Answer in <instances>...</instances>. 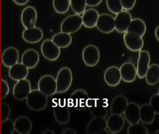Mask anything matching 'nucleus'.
Segmentation results:
<instances>
[{"label": "nucleus", "instance_id": "obj_1", "mask_svg": "<svg viewBox=\"0 0 159 134\" xmlns=\"http://www.w3.org/2000/svg\"><path fill=\"white\" fill-rule=\"evenodd\" d=\"M26 100L29 108L37 111L45 109L48 104V96L39 89L31 90Z\"/></svg>", "mask_w": 159, "mask_h": 134}, {"label": "nucleus", "instance_id": "obj_2", "mask_svg": "<svg viewBox=\"0 0 159 134\" xmlns=\"http://www.w3.org/2000/svg\"><path fill=\"white\" fill-rule=\"evenodd\" d=\"M72 72L68 67L61 68L57 76L56 81L57 84V93H64L70 88L72 84Z\"/></svg>", "mask_w": 159, "mask_h": 134}, {"label": "nucleus", "instance_id": "obj_3", "mask_svg": "<svg viewBox=\"0 0 159 134\" xmlns=\"http://www.w3.org/2000/svg\"><path fill=\"white\" fill-rule=\"evenodd\" d=\"M82 17L75 14L66 17L61 23L60 30L61 32L73 34L79 31L82 26Z\"/></svg>", "mask_w": 159, "mask_h": 134}, {"label": "nucleus", "instance_id": "obj_4", "mask_svg": "<svg viewBox=\"0 0 159 134\" xmlns=\"http://www.w3.org/2000/svg\"><path fill=\"white\" fill-rule=\"evenodd\" d=\"M89 96L87 92L83 89H79L74 91L70 95V98L68 100L70 107H74L78 110L86 109V103Z\"/></svg>", "mask_w": 159, "mask_h": 134}, {"label": "nucleus", "instance_id": "obj_5", "mask_svg": "<svg viewBox=\"0 0 159 134\" xmlns=\"http://www.w3.org/2000/svg\"><path fill=\"white\" fill-rule=\"evenodd\" d=\"M38 89L47 96H51L57 93L56 79L50 74L43 75L38 82Z\"/></svg>", "mask_w": 159, "mask_h": 134}, {"label": "nucleus", "instance_id": "obj_6", "mask_svg": "<svg viewBox=\"0 0 159 134\" xmlns=\"http://www.w3.org/2000/svg\"><path fill=\"white\" fill-rule=\"evenodd\" d=\"M82 59L86 66L94 67L98 63L100 60L99 49L94 45L86 46L83 50Z\"/></svg>", "mask_w": 159, "mask_h": 134}, {"label": "nucleus", "instance_id": "obj_7", "mask_svg": "<svg viewBox=\"0 0 159 134\" xmlns=\"http://www.w3.org/2000/svg\"><path fill=\"white\" fill-rule=\"evenodd\" d=\"M41 50L44 57L51 61L57 60L60 56V48L51 39H46L43 42Z\"/></svg>", "mask_w": 159, "mask_h": 134}, {"label": "nucleus", "instance_id": "obj_8", "mask_svg": "<svg viewBox=\"0 0 159 134\" xmlns=\"http://www.w3.org/2000/svg\"><path fill=\"white\" fill-rule=\"evenodd\" d=\"M123 39L126 47L133 52L140 51L144 45L142 37L133 33L129 32L125 33Z\"/></svg>", "mask_w": 159, "mask_h": 134}, {"label": "nucleus", "instance_id": "obj_9", "mask_svg": "<svg viewBox=\"0 0 159 134\" xmlns=\"http://www.w3.org/2000/svg\"><path fill=\"white\" fill-rule=\"evenodd\" d=\"M31 91V84L26 78L17 81L13 87V96L17 100H23L26 99Z\"/></svg>", "mask_w": 159, "mask_h": 134}, {"label": "nucleus", "instance_id": "obj_10", "mask_svg": "<svg viewBox=\"0 0 159 134\" xmlns=\"http://www.w3.org/2000/svg\"><path fill=\"white\" fill-rule=\"evenodd\" d=\"M96 27L103 33H111L115 30V19L109 14L99 15Z\"/></svg>", "mask_w": 159, "mask_h": 134}, {"label": "nucleus", "instance_id": "obj_11", "mask_svg": "<svg viewBox=\"0 0 159 134\" xmlns=\"http://www.w3.org/2000/svg\"><path fill=\"white\" fill-rule=\"evenodd\" d=\"M139 57L137 65V76L139 79L145 77L146 72L148 69L150 62V56L147 50H140L139 51Z\"/></svg>", "mask_w": 159, "mask_h": 134}, {"label": "nucleus", "instance_id": "obj_12", "mask_svg": "<svg viewBox=\"0 0 159 134\" xmlns=\"http://www.w3.org/2000/svg\"><path fill=\"white\" fill-rule=\"evenodd\" d=\"M115 19V30L119 33L126 32L132 20V15L126 10L122 11L116 15Z\"/></svg>", "mask_w": 159, "mask_h": 134}, {"label": "nucleus", "instance_id": "obj_13", "mask_svg": "<svg viewBox=\"0 0 159 134\" xmlns=\"http://www.w3.org/2000/svg\"><path fill=\"white\" fill-rule=\"evenodd\" d=\"M38 14L37 10L33 7L27 6L24 8L21 14V21L25 29L35 27Z\"/></svg>", "mask_w": 159, "mask_h": 134}, {"label": "nucleus", "instance_id": "obj_14", "mask_svg": "<svg viewBox=\"0 0 159 134\" xmlns=\"http://www.w3.org/2000/svg\"><path fill=\"white\" fill-rule=\"evenodd\" d=\"M107 122L105 118L93 117L87 124L86 134H102L106 132Z\"/></svg>", "mask_w": 159, "mask_h": 134}, {"label": "nucleus", "instance_id": "obj_15", "mask_svg": "<svg viewBox=\"0 0 159 134\" xmlns=\"http://www.w3.org/2000/svg\"><path fill=\"white\" fill-rule=\"evenodd\" d=\"M121 80L127 83H131L135 80L137 76L136 68L134 63L125 62L123 63L120 69Z\"/></svg>", "mask_w": 159, "mask_h": 134}, {"label": "nucleus", "instance_id": "obj_16", "mask_svg": "<svg viewBox=\"0 0 159 134\" xmlns=\"http://www.w3.org/2000/svg\"><path fill=\"white\" fill-rule=\"evenodd\" d=\"M107 122V128L111 134L119 133L123 128L125 119L122 115L111 114L108 117Z\"/></svg>", "mask_w": 159, "mask_h": 134}, {"label": "nucleus", "instance_id": "obj_17", "mask_svg": "<svg viewBox=\"0 0 159 134\" xmlns=\"http://www.w3.org/2000/svg\"><path fill=\"white\" fill-rule=\"evenodd\" d=\"M104 80L107 85L110 87H116L121 80L120 69L116 66H111L105 71Z\"/></svg>", "mask_w": 159, "mask_h": 134}, {"label": "nucleus", "instance_id": "obj_18", "mask_svg": "<svg viewBox=\"0 0 159 134\" xmlns=\"http://www.w3.org/2000/svg\"><path fill=\"white\" fill-rule=\"evenodd\" d=\"M125 121L129 124L139 123V106L134 102L128 103L124 112Z\"/></svg>", "mask_w": 159, "mask_h": 134}, {"label": "nucleus", "instance_id": "obj_19", "mask_svg": "<svg viewBox=\"0 0 159 134\" xmlns=\"http://www.w3.org/2000/svg\"><path fill=\"white\" fill-rule=\"evenodd\" d=\"M43 31L40 28L35 27L25 29L22 33L24 41L30 43L39 42L43 38Z\"/></svg>", "mask_w": 159, "mask_h": 134}, {"label": "nucleus", "instance_id": "obj_20", "mask_svg": "<svg viewBox=\"0 0 159 134\" xmlns=\"http://www.w3.org/2000/svg\"><path fill=\"white\" fill-rule=\"evenodd\" d=\"M39 54L35 49L30 48L24 52L22 56V63L28 69L35 68L39 61Z\"/></svg>", "mask_w": 159, "mask_h": 134}, {"label": "nucleus", "instance_id": "obj_21", "mask_svg": "<svg viewBox=\"0 0 159 134\" xmlns=\"http://www.w3.org/2000/svg\"><path fill=\"white\" fill-rule=\"evenodd\" d=\"M19 53L16 47H10L6 48L2 54V60L5 67L10 68L17 63L19 60Z\"/></svg>", "mask_w": 159, "mask_h": 134}, {"label": "nucleus", "instance_id": "obj_22", "mask_svg": "<svg viewBox=\"0 0 159 134\" xmlns=\"http://www.w3.org/2000/svg\"><path fill=\"white\" fill-rule=\"evenodd\" d=\"M29 74V69L22 63H16L10 67L9 75L14 81H18L26 79Z\"/></svg>", "mask_w": 159, "mask_h": 134}, {"label": "nucleus", "instance_id": "obj_23", "mask_svg": "<svg viewBox=\"0 0 159 134\" xmlns=\"http://www.w3.org/2000/svg\"><path fill=\"white\" fill-rule=\"evenodd\" d=\"M128 103L126 97L122 95L116 96L112 99L111 104V114L122 115Z\"/></svg>", "mask_w": 159, "mask_h": 134}, {"label": "nucleus", "instance_id": "obj_24", "mask_svg": "<svg viewBox=\"0 0 159 134\" xmlns=\"http://www.w3.org/2000/svg\"><path fill=\"white\" fill-rule=\"evenodd\" d=\"M82 14V24L85 28L92 29L96 26L99 15L97 10L93 8H89Z\"/></svg>", "mask_w": 159, "mask_h": 134}, {"label": "nucleus", "instance_id": "obj_25", "mask_svg": "<svg viewBox=\"0 0 159 134\" xmlns=\"http://www.w3.org/2000/svg\"><path fill=\"white\" fill-rule=\"evenodd\" d=\"M15 131L18 134H29L32 129L31 120L26 116L17 117L14 122Z\"/></svg>", "mask_w": 159, "mask_h": 134}, {"label": "nucleus", "instance_id": "obj_26", "mask_svg": "<svg viewBox=\"0 0 159 134\" xmlns=\"http://www.w3.org/2000/svg\"><path fill=\"white\" fill-rule=\"evenodd\" d=\"M156 114L149 104H143L139 107V119L145 124L152 123L155 119Z\"/></svg>", "mask_w": 159, "mask_h": 134}, {"label": "nucleus", "instance_id": "obj_27", "mask_svg": "<svg viewBox=\"0 0 159 134\" xmlns=\"http://www.w3.org/2000/svg\"><path fill=\"white\" fill-rule=\"evenodd\" d=\"M54 116L55 119L59 124L67 123L70 119V111L66 106H57L54 108Z\"/></svg>", "mask_w": 159, "mask_h": 134}, {"label": "nucleus", "instance_id": "obj_28", "mask_svg": "<svg viewBox=\"0 0 159 134\" xmlns=\"http://www.w3.org/2000/svg\"><path fill=\"white\" fill-rule=\"evenodd\" d=\"M146 24L142 19L134 18L132 19L126 32L136 34L142 37L146 33Z\"/></svg>", "mask_w": 159, "mask_h": 134}, {"label": "nucleus", "instance_id": "obj_29", "mask_svg": "<svg viewBox=\"0 0 159 134\" xmlns=\"http://www.w3.org/2000/svg\"><path fill=\"white\" fill-rule=\"evenodd\" d=\"M144 78L149 85H154L158 83L159 81V65L154 63L149 66Z\"/></svg>", "mask_w": 159, "mask_h": 134}, {"label": "nucleus", "instance_id": "obj_30", "mask_svg": "<svg viewBox=\"0 0 159 134\" xmlns=\"http://www.w3.org/2000/svg\"><path fill=\"white\" fill-rule=\"evenodd\" d=\"M52 42L60 48L68 47L72 42V37L69 34L60 32L56 34L52 39Z\"/></svg>", "mask_w": 159, "mask_h": 134}, {"label": "nucleus", "instance_id": "obj_31", "mask_svg": "<svg viewBox=\"0 0 159 134\" xmlns=\"http://www.w3.org/2000/svg\"><path fill=\"white\" fill-rule=\"evenodd\" d=\"M88 109L93 117L105 118L108 114L107 106L103 104H99L98 99H95L94 101Z\"/></svg>", "mask_w": 159, "mask_h": 134}, {"label": "nucleus", "instance_id": "obj_32", "mask_svg": "<svg viewBox=\"0 0 159 134\" xmlns=\"http://www.w3.org/2000/svg\"><path fill=\"white\" fill-rule=\"evenodd\" d=\"M53 6L57 13L65 14L69 10L70 0H53Z\"/></svg>", "mask_w": 159, "mask_h": 134}, {"label": "nucleus", "instance_id": "obj_33", "mask_svg": "<svg viewBox=\"0 0 159 134\" xmlns=\"http://www.w3.org/2000/svg\"><path fill=\"white\" fill-rule=\"evenodd\" d=\"M86 0H70V7L74 13L80 15L86 10Z\"/></svg>", "mask_w": 159, "mask_h": 134}, {"label": "nucleus", "instance_id": "obj_34", "mask_svg": "<svg viewBox=\"0 0 159 134\" xmlns=\"http://www.w3.org/2000/svg\"><path fill=\"white\" fill-rule=\"evenodd\" d=\"M127 128L128 134H148V128L142 124L139 123L130 124Z\"/></svg>", "mask_w": 159, "mask_h": 134}, {"label": "nucleus", "instance_id": "obj_35", "mask_svg": "<svg viewBox=\"0 0 159 134\" xmlns=\"http://www.w3.org/2000/svg\"><path fill=\"white\" fill-rule=\"evenodd\" d=\"M107 7L112 14L117 15L123 10L120 0H106Z\"/></svg>", "mask_w": 159, "mask_h": 134}, {"label": "nucleus", "instance_id": "obj_36", "mask_svg": "<svg viewBox=\"0 0 159 134\" xmlns=\"http://www.w3.org/2000/svg\"><path fill=\"white\" fill-rule=\"evenodd\" d=\"M1 128L2 134H13L15 131L14 122L10 119L2 121Z\"/></svg>", "mask_w": 159, "mask_h": 134}, {"label": "nucleus", "instance_id": "obj_37", "mask_svg": "<svg viewBox=\"0 0 159 134\" xmlns=\"http://www.w3.org/2000/svg\"><path fill=\"white\" fill-rule=\"evenodd\" d=\"M150 106L154 110L156 114H159V94H155L151 97L149 101Z\"/></svg>", "mask_w": 159, "mask_h": 134}, {"label": "nucleus", "instance_id": "obj_38", "mask_svg": "<svg viewBox=\"0 0 159 134\" xmlns=\"http://www.w3.org/2000/svg\"><path fill=\"white\" fill-rule=\"evenodd\" d=\"M2 122L9 119L11 114V108L6 102H2L1 106Z\"/></svg>", "mask_w": 159, "mask_h": 134}, {"label": "nucleus", "instance_id": "obj_39", "mask_svg": "<svg viewBox=\"0 0 159 134\" xmlns=\"http://www.w3.org/2000/svg\"><path fill=\"white\" fill-rule=\"evenodd\" d=\"M137 0H120L123 9L129 11L134 8Z\"/></svg>", "mask_w": 159, "mask_h": 134}, {"label": "nucleus", "instance_id": "obj_40", "mask_svg": "<svg viewBox=\"0 0 159 134\" xmlns=\"http://www.w3.org/2000/svg\"><path fill=\"white\" fill-rule=\"evenodd\" d=\"M10 87L5 80L2 79V99L5 98L9 95Z\"/></svg>", "mask_w": 159, "mask_h": 134}, {"label": "nucleus", "instance_id": "obj_41", "mask_svg": "<svg viewBox=\"0 0 159 134\" xmlns=\"http://www.w3.org/2000/svg\"><path fill=\"white\" fill-rule=\"evenodd\" d=\"M103 0H86V5L90 7L97 6L101 3Z\"/></svg>", "mask_w": 159, "mask_h": 134}, {"label": "nucleus", "instance_id": "obj_42", "mask_svg": "<svg viewBox=\"0 0 159 134\" xmlns=\"http://www.w3.org/2000/svg\"><path fill=\"white\" fill-rule=\"evenodd\" d=\"M76 133L77 132L75 129L70 128H66L62 132L63 134H76Z\"/></svg>", "mask_w": 159, "mask_h": 134}, {"label": "nucleus", "instance_id": "obj_43", "mask_svg": "<svg viewBox=\"0 0 159 134\" xmlns=\"http://www.w3.org/2000/svg\"><path fill=\"white\" fill-rule=\"evenodd\" d=\"M16 4L18 5H25L28 2L29 0H13Z\"/></svg>", "mask_w": 159, "mask_h": 134}, {"label": "nucleus", "instance_id": "obj_44", "mask_svg": "<svg viewBox=\"0 0 159 134\" xmlns=\"http://www.w3.org/2000/svg\"><path fill=\"white\" fill-rule=\"evenodd\" d=\"M42 134H55L56 132L54 131L53 130H52V129H47L46 130H43V131Z\"/></svg>", "mask_w": 159, "mask_h": 134}, {"label": "nucleus", "instance_id": "obj_45", "mask_svg": "<svg viewBox=\"0 0 159 134\" xmlns=\"http://www.w3.org/2000/svg\"><path fill=\"white\" fill-rule=\"evenodd\" d=\"M159 26H157L155 29V37L157 39V41L159 42Z\"/></svg>", "mask_w": 159, "mask_h": 134}]
</instances>
